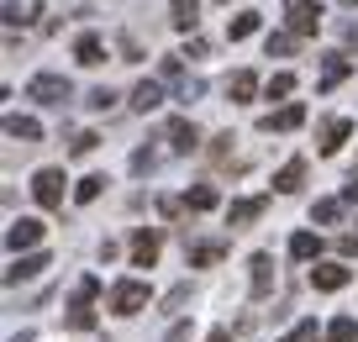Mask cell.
Here are the masks:
<instances>
[{
    "label": "cell",
    "mask_w": 358,
    "mask_h": 342,
    "mask_svg": "<svg viewBox=\"0 0 358 342\" xmlns=\"http://www.w3.org/2000/svg\"><path fill=\"white\" fill-rule=\"evenodd\" d=\"M143 306H148V285H143V279H122V285H111V311H116V316H137Z\"/></svg>",
    "instance_id": "cell-1"
},
{
    "label": "cell",
    "mask_w": 358,
    "mask_h": 342,
    "mask_svg": "<svg viewBox=\"0 0 358 342\" xmlns=\"http://www.w3.org/2000/svg\"><path fill=\"white\" fill-rule=\"evenodd\" d=\"M285 16H290V32L295 37H316V32H322V6H316V0H290Z\"/></svg>",
    "instance_id": "cell-2"
},
{
    "label": "cell",
    "mask_w": 358,
    "mask_h": 342,
    "mask_svg": "<svg viewBox=\"0 0 358 342\" xmlns=\"http://www.w3.org/2000/svg\"><path fill=\"white\" fill-rule=\"evenodd\" d=\"M27 95H32V100H43V106H64V100L74 95V85H69L64 74H37L32 85H27Z\"/></svg>",
    "instance_id": "cell-3"
},
{
    "label": "cell",
    "mask_w": 358,
    "mask_h": 342,
    "mask_svg": "<svg viewBox=\"0 0 358 342\" xmlns=\"http://www.w3.org/2000/svg\"><path fill=\"white\" fill-rule=\"evenodd\" d=\"M32 195H37V206L58 211V206H64V169H37V179H32Z\"/></svg>",
    "instance_id": "cell-4"
},
{
    "label": "cell",
    "mask_w": 358,
    "mask_h": 342,
    "mask_svg": "<svg viewBox=\"0 0 358 342\" xmlns=\"http://www.w3.org/2000/svg\"><path fill=\"white\" fill-rule=\"evenodd\" d=\"M32 243H43V221H37V216L11 221V232H6V248H11V253H22V248H32Z\"/></svg>",
    "instance_id": "cell-5"
},
{
    "label": "cell",
    "mask_w": 358,
    "mask_h": 342,
    "mask_svg": "<svg viewBox=\"0 0 358 342\" xmlns=\"http://www.w3.org/2000/svg\"><path fill=\"white\" fill-rule=\"evenodd\" d=\"M169 148H174V153H195V148H201V132H195V122L174 116V122H169Z\"/></svg>",
    "instance_id": "cell-6"
},
{
    "label": "cell",
    "mask_w": 358,
    "mask_h": 342,
    "mask_svg": "<svg viewBox=\"0 0 358 342\" xmlns=\"http://www.w3.org/2000/svg\"><path fill=\"white\" fill-rule=\"evenodd\" d=\"M348 279H353V274H348V264H316V269H311V285L327 290V295H332V290H343Z\"/></svg>",
    "instance_id": "cell-7"
},
{
    "label": "cell",
    "mask_w": 358,
    "mask_h": 342,
    "mask_svg": "<svg viewBox=\"0 0 358 342\" xmlns=\"http://www.w3.org/2000/svg\"><path fill=\"white\" fill-rule=\"evenodd\" d=\"M132 264L137 269H153L158 264V232H148V227H143V232L132 237Z\"/></svg>",
    "instance_id": "cell-8"
},
{
    "label": "cell",
    "mask_w": 358,
    "mask_h": 342,
    "mask_svg": "<svg viewBox=\"0 0 358 342\" xmlns=\"http://www.w3.org/2000/svg\"><path fill=\"white\" fill-rule=\"evenodd\" d=\"M264 206H268L264 195H253V200H232V206H227V221H232V227H248V221L264 216Z\"/></svg>",
    "instance_id": "cell-9"
},
{
    "label": "cell",
    "mask_w": 358,
    "mask_h": 342,
    "mask_svg": "<svg viewBox=\"0 0 358 342\" xmlns=\"http://www.w3.org/2000/svg\"><path fill=\"white\" fill-rule=\"evenodd\" d=\"M348 137H353V122H348V116H332V122L322 127V153H337Z\"/></svg>",
    "instance_id": "cell-10"
},
{
    "label": "cell",
    "mask_w": 358,
    "mask_h": 342,
    "mask_svg": "<svg viewBox=\"0 0 358 342\" xmlns=\"http://www.w3.org/2000/svg\"><path fill=\"white\" fill-rule=\"evenodd\" d=\"M274 290V258L268 253H253V300H264Z\"/></svg>",
    "instance_id": "cell-11"
},
{
    "label": "cell",
    "mask_w": 358,
    "mask_h": 342,
    "mask_svg": "<svg viewBox=\"0 0 358 342\" xmlns=\"http://www.w3.org/2000/svg\"><path fill=\"white\" fill-rule=\"evenodd\" d=\"M301 122H306V106H285L274 116H264V132H295Z\"/></svg>",
    "instance_id": "cell-12"
},
{
    "label": "cell",
    "mask_w": 358,
    "mask_h": 342,
    "mask_svg": "<svg viewBox=\"0 0 358 342\" xmlns=\"http://www.w3.org/2000/svg\"><path fill=\"white\" fill-rule=\"evenodd\" d=\"M348 74H353L348 53H327V64H322V90H337V85H343Z\"/></svg>",
    "instance_id": "cell-13"
},
{
    "label": "cell",
    "mask_w": 358,
    "mask_h": 342,
    "mask_svg": "<svg viewBox=\"0 0 358 342\" xmlns=\"http://www.w3.org/2000/svg\"><path fill=\"white\" fill-rule=\"evenodd\" d=\"M74 58H79V64H85V69L106 64V43H101V37H95V32H85V37H79V43H74Z\"/></svg>",
    "instance_id": "cell-14"
},
{
    "label": "cell",
    "mask_w": 358,
    "mask_h": 342,
    "mask_svg": "<svg viewBox=\"0 0 358 342\" xmlns=\"http://www.w3.org/2000/svg\"><path fill=\"white\" fill-rule=\"evenodd\" d=\"M258 95V74L253 69H237L232 79H227V100H253Z\"/></svg>",
    "instance_id": "cell-15"
},
{
    "label": "cell",
    "mask_w": 358,
    "mask_h": 342,
    "mask_svg": "<svg viewBox=\"0 0 358 342\" xmlns=\"http://www.w3.org/2000/svg\"><path fill=\"white\" fill-rule=\"evenodd\" d=\"M301 179H306V158H290V164L274 174V190H280V195H295V190H301Z\"/></svg>",
    "instance_id": "cell-16"
},
{
    "label": "cell",
    "mask_w": 358,
    "mask_h": 342,
    "mask_svg": "<svg viewBox=\"0 0 358 342\" xmlns=\"http://www.w3.org/2000/svg\"><path fill=\"white\" fill-rule=\"evenodd\" d=\"M48 269V253H32V258H16L11 269H6V285H16V279H32V274H43Z\"/></svg>",
    "instance_id": "cell-17"
},
{
    "label": "cell",
    "mask_w": 358,
    "mask_h": 342,
    "mask_svg": "<svg viewBox=\"0 0 358 342\" xmlns=\"http://www.w3.org/2000/svg\"><path fill=\"white\" fill-rule=\"evenodd\" d=\"M132 106L143 111V116H148V111H158V106H164V85H153V79H143V85L132 90Z\"/></svg>",
    "instance_id": "cell-18"
},
{
    "label": "cell",
    "mask_w": 358,
    "mask_h": 342,
    "mask_svg": "<svg viewBox=\"0 0 358 342\" xmlns=\"http://www.w3.org/2000/svg\"><path fill=\"white\" fill-rule=\"evenodd\" d=\"M43 11V0H6V27H27Z\"/></svg>",
    "instance_id": "cell-19"
},
{
    "label": "cell",
    "mask_w": 358,
    "mask_h": 342,
    "mask_svg": "<svg viewBox=\"0 0 358 342\" xmlns=\"http://www.w3.org/2000/svg\"><path fill=\"white\" fill-rule=\"evenodd\" d=\"M6 137H16V143H37L43 127H37L32 116H6Z\"/></svg>",
    "instance_id": "cell-20"
},
{
    "label": "cell",
    "mask_w": 358,
    "mask_h": 342,
    "mask_svg": "<svg viewBox=\"0 0 358 342\" xmlns=\"http://www.w3.org/2000/svg\"><path fill=\"white\" fill-rule=\"evenodd\" d=\"M195 22H201V0H174V27L179 32H195Z\"/></svg>",
    "instance_id": "cell-21"
},
{
    "label": "cell",
    "mask_w": 358,
    "mask_h": 342,
    "mask_svg": "<svg viewBox=\"0 0 358 342\" xmlns=\"http://www.w3.org/2000/svg\"><path fill=\"white\" fill-rule=\"evenodd\" d=\"M69 327H74V332H90V327H95V311H90V295H74V306H69Z\"/></svg>",
    "instance_id": "cell-22"
},
{
    "label": "cell",
    "mask_w": 358,
    "mask_h": 342,
    "mask_svg": "<svg viewBox=\"0 0 358 342\" xmlns=\"http://www.w3.org/2000/svg\"><path fill=\"white\" fill-rule=\"evenodd\" d=\"M253 32H258V11H243V16L227 22V37H232V43H243V37H253Z\"/></svg>",
    "instance_id": "cell-23"
},
{
    "label": "cell",
    "mask_w": 358,
    "mask_h": 342,
    "mask_svg": "<svg viewBox=\"0 0 358 342\" xmlns=\"http://www.w3.org/2000/svg\"><path fill=\"white\" fill-rule=\"evenodd\" d=\"M222 253H227L222 243H201V248H190V269H211Z\"/></svg>",
    "instance_id": "cell-24"
},
{
    "label": "cell",
    "mask_w": 358,
    "mask_h": 342,
    "mask_svg": "<svg viewBox=\"0 0 358 342\" xmlns=\"http://www.w3.org/2000/svg\"><path fill=\"white\" fill-rule=\"evenodd\" d=\"M316 253H322L316 232H295V237H290V258H316Z\"/></svg>",
    "instance_id": "cell-25"
},
{
    "label": "cell",
    "mask_w": 358,
    "mask_h": 342,
    "mask_svg": "<svg viewBox=\"0 0 358 342\" xmlns=\"http://www.w3.org/2000/svg\"><path fill=\"white\" fill-rule=\"evenodd\" d=\"M358 337V321L353 316H337L332 327H327V342H353Z\"/></svg>",
    "instance_id": "cell-26"
},
{
    "label": "cell",
    "mask_w": 358,
    "mask_h": 342,
    "mask_svg": "<svg viewBox=\"0 0 358 342\" xmlns=\"http://www.w3.org/2000/svg\"><path fill=\"white\" fill-rule=\"evenodd\" d=\"M185 206H190V211H216V190L211 185H195L190 195H185Z\"/></svg>",
    "instance_id": "cell-27"
},
{
    "label": "cell",
    "mask_w": 358,
    "mask_h": 342,
    "mask_svg": "<svg viewBox=\"0 0 358 342\" xmlns=\"http://www.w3.org/2000/svg\"><path fill=\"white\" fill-rule=\"evenodd\" d=\"M101 190H106V179H101V174H90V179H79V185H74V200L85 206V200H95Z\"/></svg>",
    "instance_id": "cell-28"
},
{
    "label": "cell",
    "mask_w": 358,
    "mask_h": 342,
    "mask_svg": "<svg viewBox=\"0 0 358 342\" xmlns=\"http://www.w3.org/2000/svg\"><path fill=\"white\" fill-rule=\"evenodd\" d=\"M268 58H285V53H290V48H295V32H268Z\"/></svg>",
    "instance_id": "cell-29"
},
{
    "label": "cell",
    "mask_w": 358,
    "mask_h": 342,
    "mask_svg": "<svg viewBox=\"0 0 358 342\" xmlns=\"http://www.w3.org/2000/svg\"><path fill=\"white\" fill-rule=\"evenodd\" d=\"M316 221H327V227H332L337 216H343V200H316V211H311Z\"/></svg>",
    "instance_id": "cell-30"
},
{
    "label": "cell",
    "mask_w": 358,
    "mask_h": 342,
    "mask_svg": "<svg viewBox=\"0 0 358 342\" xmlns=\"http://www.w3.org/2000/svg\"><path fill=\"white\" fill-rule=\"evenodd\" d=\"M290 90H295V74H274L268 79V100H285Z\"/></svg>",
    "instance_id": "cell-31"
},
{
    "label": "cell",
    "mask_w": 358,
    "mask_h": 342,
    "mask_svg": "<svg viewBox=\"0 0 358 342\" xmlns=\"http://www.w3.org/2000/svg\"><path fill=\"white\" fill-rule=\"evenodd\" d=\"M111 106H116V95H111L106 85H101V90H90V111H111Z\"/></svg>",
    "instance_id": "cell-32"
},
{
    "label": "cell",
    "mask_w": 358,
    "mask_h": 342,
    "mask_svg": "<svg viewBox=\"0 0 358 342\" xmlns=\"http://www.w3.org/2000/svg\"><path fill=\"white\" fill-rule=\"evenodd\" d=\"M201 90H206V85H201L195 74H190V79H179V100H201Z\"/></svg>",
    "instance_id": "cell-33"
},
{
    "label": "cell",
    "mask_w": 358,
    "mask_h": 342,
    "mask_svg": "<svg viewBox=\"0 0 358 342\" xmlns=\"http://www.w3.org/2000/svg\"><path fill=\"white\" fill-rule=\"evenodd\" d=\"M95 143H101V137H95V132H79V137H74V158L95 153Z\"/></svg>",
    "instance_id": "cell-34"
},
{
    "label": "cell",
    "mask_w": 358,
    "mask_h": 342,
    "mask_svg": "<svg viewBox=\"0 0 358 342\" xmlns=\"http://www.w3.org/2000/svg\"><path fill=\"white\" fill-rule=\"evenodd\" d=\"M153 164H158V158H153V148H137V153H132V169H137V174H148Z\"/></svg>",
    "instance_id": "cell-35"
},
{
    "label": "cell",
    "mask_w": 358,
    "mask_h": 342,
    "mask_svg": "<svg viewBox=\"0 0 358 342\" xmlns=\"http://www.w3.org/2000/svg\"><path fill=\"white\" fill-rule=\"evenodd\" d=\"M285 342H316V321H301V327H295Z\"/></svg>",
    "instance_id": "cell-36"
},
{
    "label": "cell",
    "mask_w": 358,
    "mask_h": 342,
    "mask_svg": "<svg viewBox=\"0 0 358 342\" xmlns=\"http://www.w3.org/2000/svg\"><path fill=\"white\" fill-rule=\"evenodd\" d=\"M185 300H190V285H179V290H169V300H164V306H169V311H179V306H185Z\"/></svg>",
    "instance_id": "cell-37"
},
{
    "label": "cell",
    "mask_w": 358,
    "mask_h": 342,
    "mask_svg": "<svg viewBox=\"0 0 358 342\" xmlns=\"http://www.w3.org/2000/svg\"><path fill=\"white\" fill-rule=\"evenodd\" d=\"M169 342H190V327H185V321H179V327L169 332Z\"/></svg>",
    "instance_id": "cell-38"
},
{
    "label": "cell",
    "mask_w": 358,
    "mask_h": 342,
    "mask_svg": "<svg viewBox=\"0 0 358 342\" xmlns=\"http://www.w3.org/2000/svg\"><path fill=\"white\" fill-rule=\"evenodd\" d=\"M206 342H232V332H227V327H216V332H211Z\"/></svg>",
    "instance_id": "cell-39"
},
{
    "label": "cell",
    "mask_w": 358,
    "mask_h": 342,
    "mask_svg": "<svg viewBox=\"0 0 358 342\" xmlns=\"http://www.w3.org/2000/svg\"><path fill=\"white\" fill-rule=\"evenodd\" d=\"M343 200H358V179H348V190H343Z\"/></svg>",
    "instance_id": "cell-40"
}]
</instances>
